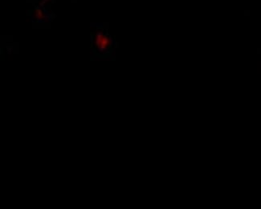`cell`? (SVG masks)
Segmentation results:
<instances>
[{
  "mask_svg": "<svg viewBox=\"0 0 261 209\" xmlns=\"http://www.w3.org/2000/svg\"><path fill=\"white\" fill-rule=\"evenodd\" d=\"M37 19H40V17L42 16V11L40 10H38L37 11Z\"/></svg>",
  "mask_w": 261,
  "mask_h": 209,
  "instance_id": "2",
  "label": "cell"
},
{
  "mask_svg": "<svg viewBox=\"0 0 261 209\" xmlns=\"http://www.w3.org/2000/svg\"><path fill=\"white\" fill-rule=\"evenodd\" d=\"M113 41L111 38L101 31L96 33L94 37V47L96 51L100 54H107L109 53V49L112 47Z\"/></svg>",
  "mask_w": 261,
  "mask_h": 209,
  "instance_id": "1",
  "label": "cell"
}]
</instances>
